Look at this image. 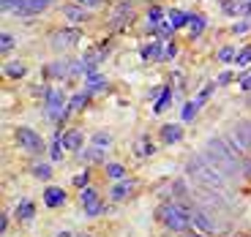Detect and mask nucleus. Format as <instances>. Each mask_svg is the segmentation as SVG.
Masks as SVG:
<instances>
[{
    "mask_svg": "<svg viewBox=\"0 0 251 237\" xmlns=\"http://www.w3.org/2000/svg\"><path fill=\"white\" fill-rule=\"evenodd\" d=\"M202 156L213 164V166H219L224 175H238L240 172V161H238V156H235V147L226 142V139H219V137L207 139Z\"/></svg>",
    "mask_w": 251,
    "mask_h": 237,
    "instance_id": "f257e3e1",
    "label": "nucleus"
},
{
    "mask_svg": "<svg viewBox=\"0 0 251 237\" xmlns=\"http://www.w3.org/2000/svg\"><path fill=\"white\" fill-rule=\"evenodd\" d=\"M186 172H188V177H191V180H197V183H202V186L205 188H216V191H221V188H224V172H221L219 166H213V164L207 161L205 156H194L191 158V161L186 164Z\"/></svg>",
    "mask_w": 251,
    "mask_h": 237,
    "instance_id": "f03ea898",
    "label": "nucleus"
},
{
    "mask_svg": "<svg viewBox=\"0 0 251 237\" xmlns=\"http://www.w3.org/2000/svg\"><path fill=\"white\" fill-rule=\"evenodd\" d=\"M158 218H161L164 226H170L172 232H186L188 226H194V221H191V213H188L183 205H175V202L164 205L161 210H158Z\"/></svg>",
    "mask_w": 251,
    "mask_h": 237,
    "instance_id": "7ed1b4c3",
    "label": "nucleus"
},
{
    "mask_svg": "<svg viewBox=\"0 0 251 237\" xmlns=\"http://www.w3.org/2000/svg\"><path fill=\"white\" fill-rule=\"evenodd\" d=\"M226 142L232 144L238 153L249 150V147H251V123H249V120H240V123L232 128V134L226 137Z\"/></svg>",
    "mask_w": 251,
    "mask_h": 237,
    "instance_id": "20e7f679",
    "label": "nucleus"
},
{
    "mask_svg": "<svg viewBox=\"0 0 251 237\" xmlns=\"http://www.w3.org/2000/svg\"><path fill=\"white\" fill-rule=\"evenodd\" d=\"M76 41H79V30L76 27H66V30H57L50 38V47L52 49H66V47H74Z\"/></svg>",
    "mask_w": 251,
    "mask_h": 237,
    "instance_id": "39448f33",
    "label": "nucleus"
},
{
    "mask_svg": "<svg viewBox=\"0 0 251 237\" xmlns=\"http://www.w3.org/2000/svg\"><path fill=\"white\" fill-rule=\"evenodd\" d=\"M17 142L22 144V147L27 150V153H38V150L44 147V142H41V137H38L33 128H17Z\"/></svg>",
    "mask_w": 251,
    "mask_h": 237,
    "instance_id": "423d86ee",
    "label": "nucleus"
},
{
    "mask_svg": "<svg viewBox=\"0 0 251 237\" xmlns=\"http://www.w3.org/2000/svg\"><path fill=\"white\" fill-rule=\"evenodd\" d=\"M191 221H194V226H197L200 232H205V235H216V232L221 229V226L216 224V221L210 218L205 210H194V213H191Z\"/></svg>",
    "mask_w": 251,
    "mask_h": 237,
    "instance_id": "0eeeda50",
    "label": "nucleus"
},
{
    "mask_svg": "<svg viewBox=\"0 0 251 237\" xmlns=\"http://www.w3.org/2000/svg\"><path fill=\"white\" fill-rule=\"evenodd\" d=\"M82 207H85V213H88V215H99V213H101L99 193H96L93 188H85V191H82Z\"/></svg>",
    "mask_w": 251,
    "mask_h": 237,
    "instance_id": "6e6552de",
    "label": "nucleus"
},
{
    "mask_svg": "<svg viewBox=\"0 0 251 237\" xmlns=\"http://www.w3.org/2000/svg\"><path fill=\"white\" fill-rule=\"evenodd\" d=\"M60 109H63V93L60 90H47V115H50V120H57Z\"/></svg>",
    "mask_w": 251,
    "mask_h": 237,
    "instance_id": "1a4fd4ad",
    "label": "nucleus"
},
{
    "mask_svg": "<svg viewBox=\"0 0 251 237\" xmlns=\"http://www.w3.org/2000/svg\"><path fill=\"white\" fill-rule=\"evenodd\" d=\"M44 202H47V207L63 205V202H66V191H63V188H57V186H50L44 191Z\"/></svg>",
    "mask_w": 251,
    "mask_h": 237,
    "instance_id": "9d476101",
    "label": "nucleus"
},
{
    "mask_svg": "<svg viewBox=\"0 0 251 237\" xmlns=\"http://www.w3.org/2000/svg\"><path fill=\"white\" fill-rule=\"evenodd\" d=\"M47 6H50V0H27L17 14H19V17H33V14H41Z\"/></svg>",
    "mask_w": 251,
    "mask_h": 237,
    "instance_id": "9b49d317",
    "label": "nucleus"
},
{
    "mask_svg": "<svg viewBox=\"0 0 251 237\" xmlns=\"http://www.w3.org/2000/svg\"><path fill=\"white\" fill-rule=\"evenodd\" d=\"M131 191H134V180H126V183L120 180L118 186L112 188V199H115V202H123V199H126V196H128Z\"/></svg>",
    "mask_w": 251,
    "mask_h": 237,
    "instance_id": "f8f14e48",
    "label": "nucleus"
},
{
    "mask_svg": "<svg viewBox=\"0 0 251 237\" xmlns=\"http://www.w3.org/2000/svg\"><path fill=\"white\" fill-rule=\"evenodd\" d=\"M161 137H164V142H167V144H175L177 139H180V125H164Z\"/></svg>",
    "mask_w": 251,
    "mask_h": 237,
    "instance_id": "ddd939ff",
    "label": "nucleus"
},
{
    "mask_svg": "<svg viewBox=\"0 0 251 237\" xmlns=\"http://www.w3.org/2000/svg\"><path fill=\"white\" fill-rule=\"evenodd\" d=\"M197 109H200V101H188V104L183 106V112H180V118L186 120V123H191V120L197 118Z\"/></svg>",
    "mask_w": 251,
    "mask_h": 237,
    "instance_id": "4468645a",
    "label": "nucleus"
},
{
    "mask_svg": "<svg viewBox=\"0 0 251 237\" xmlns=\"http://www.w3.org/2000/svg\"><path fill=\"white\" fill-rule=\"evenodd\" d=\"M82 144V134L79 131H69L66 137H63V147H71V150H76Z\"/></svg>",
    "mask_w": 251,
    "mask_h": 237,
    "instance_id": "2eb2a0df",
    "label": "nucleus"
},
{
    "mask_svg": "<svg viewBox=\"0 0 251 237\" xmlns=\"http://www.w3.org/2000/svg\"><path fill=\"white\" fill-rule=\"evenodd\" d=\"M101 88H107V79L99 76L96 71H93V74H88V90H93V93H96V90H101Z\"/></svg>",
    "mask_w": 251,
    "mask_h": 237,
    "instance_id": "dca6fc26",
    "label": "nucleus"
},
{
    "mask_svg": "<svg viewBox=\"0 0 251 237\" xmlns=\"http://www.w3.org/2000/svg\"><path fill=\"white\" fill-rule=\"evenodd\" d=\"M251 11V6H240L238 0H226L224 3V14H246Z\"/></svg>",
    "mask_w": 251,
    "mask_h": 237,
    "instance_id": "f3484780",
    "label": "nucleus"
},
{
    "mask_svg": "<svg viewBox=\"0 0 251 237\" xmlns=\"http://www.w3.org/2000/svg\"><path fill=\"white\" fill-rule=\"evenodd\" d=\"M188 27H191V36L197 38L202 33V27H205V19L197 17V14H191V17H188Z\"/></svg>",
    "mask_w": 251,
    "mask_h": 237,
    "instance_id": "a211bd4d",
    "label": "nucleus"
},
{
    "mask_svg": "<svg viewBox=\"0 0 251 237\" xmlns=\"http://www.w3.org/2000/svg\"><path fill=\"white\" fill-rule=\"evenodd\" d=\"M63 14H66L71 22H82V19H85V11H82L79 6H66V8H63Z\"/></svg>",
    "mask_w": 251,
    "mask_h": 237,
    "instance_id": "6ab92c4d",
    "label": "nucleus"
},
{
    "mask_svg": "<svg viewBox=\"0 0 251 237\" xmlns=\"http://www.w3.org/2000/svg\"><path fill=\"white\" fill-rule=\"evenodd\" d=\"M107 175L112 177V180H126V169L120 166V164H107Z\"/></svg>",
    "mask_w": 251,
    "mask_h": 237,
    "instance_id": "aec40b11",
    "label": "nucleus"
},
{
    "mask_svg": "<svg viewBox=\"0 0 251 237\" xmlns=\"http://www.w3.org/2000/svg\"><path fill=\"white\" fill-rule=\"evenodd\" d=\"M123 17H131V3H120L118 11H115V17H112V25H118Z\"/></svg>",
    "mask_w": 251,
    "mask_h": 237,
    "instance_id": "412c9836",
    "label": "nucleus"
},
{
    "mask_svg": "<svg viewBox=\"0 0 251 237\" xmlns=\"http://www.w3.org/2000/svg\"><path fill=\"white\" fill-rule=\"evenodd\" d=\"M6 76H14V79L25 76V66H22V63H8V66H6Z\"/></svg>",
    "mask_w": 251,
    "mask_h": 237,
    "instance_id": "4be33fe9",
    "label": "nucleus"
},
{
    "mask_svg": "<svg viewBox=\"0 0 251 237\" xmlns=\"http://www.w3.org/2000/svg\"><path fill=\"white\" fill-rule=\"evenodd\" d=\"M17 215H19V218H25V221H30L33 218V205H30V202H22L19 210H17Z\"/></svg>",
    "mask_w": 251,
    "mask_h": 237,
    "instance_id": "5701e85b",
    "label": "nucleus"
},
{
    "mask_svg": "<svg viewBox=\"0 0 251 237\" xmlns=\"http://www.w3.org/2000/svg\"><path fill=\"white\" fill-rule=\"evenodd\" d=\"M170 22H172V27H183L188 22V17H186V14H180V11H172L170 14Z\"/></svg>",
    "mask_w": 251,
    "mask_h": 237,
    "instance_id": "b1692460",
    "label": "nucleus"
},
{
    "mask_svg": "<svg viewBox=\"0 0 251 237\" xmlns=\"http://www.w3.org/2000/svg\"><path fill=\"white\" fill-rule=\"evenodd\" d=\"M27 0H3V11H19Z\"/></svg>",
    "mask_w": 251,
    "mask_h": 237,
    "instance_id": "393cba45",
    "label": "nucleus"
},
{
    "mask_svg": "<svg viewBox=\"0 0 251 237\" xmlns=\"http://www.w3.org/2000/svg\"><path fill=\"white\" fill-rule=\"evenodd\" d=\"M85 101H88V95H85V93L74 95V98H71V106H69V112H76V109H82V106H85Z\"/></svg>",
    "mask_w": 251,
    "mask_h": 237,
    "instance_id": "a878e982",
    "label": "nucleus"
},
{
    "mask_svg": "<svg viewBox=\"0 0 251 237\" xmlns=\"http://www.w3.org/2000/svg\"><path fill=\"white\" fill-rule=\"evenodd\" d=\"M170 98H172V95H170V90H164V95H161V98L156 101V106H153V115H158V112H161L164 106L170 104Z\"/></svg>",
    "mask_w": 251,
    "mask_h": 237,
    "instance_id": "bb28decb",
    "label": "nucleus"
},
{
    "mask_svg": "<svg viewBox=\"0 0 251 237\" xmlns=\"http://www.w3.org/2000/svg\"><path fill=\"white\" fill-rule=\"evenodd\" d=\"M33 175H36L38 180H47V177H50L52 172H50V166H47V164H38V166L33 169Z\"/></svg>",
    "mask_w": 251,
    "mask_h": 237,
    "instance_id": "cd10ccee",
    "label": "nucleus"
},
{
    "mask_svg": "<svg viewBox=\"0 0 251 237\" xmlns=\"http://www.w3.org/2000/svg\"><path fill=\"white\" fill-rule=\"evenodd\" d=\"M60 153H63V144H60V137H57L55 142H52V156L50 158H52V161H60V158H63Z\"/></svg>",
    "mask_w": 251,
    "mask_h": 237,
    "instance_id": "c85d7f7f",
    "label": "nucleus"
},
{
    "mask_svg": "<svg viewBox=\"0 0 251 237\" xmlns=\"http://www.w3.org/2000/svg\"><path fill=\"white\" fill-rule=\"evenodd\" d=\"M11 47H14V36H11V33H3V38H0V49L8 52Z\"/></svg>",
    "mask_w": 251,
    "mask_h": 237,
    "instance_id": "c756f323",
    "label": "nucleus"
},
{
    "mask_svg": "<svg viewBox=\"0 0 251 237\" xmlns=\"http://www.w3.org/2000/svg\"><path fill=\"white\" fill-rule=\"evenodd\" d=\"M93 142H96V147H109V144H112V137H109V134H99Z\"/></svg>",
    "mask_w": 251,
    "mask_h": 237,
    "instance_id": "7c9ffc66",
    "label": "nucleus"
},
{
    "mask_svg": "<svg viewBox=\"0 0 251 237\" xmlns=\"http://www.w3.org/2000/svg\"><path fill=\"white\" fill-rule=\"evenodd\" d=\"M156 55H158V44H148V47L142 49V57H145V60H148V57H156Z\"/></svg>",
    "mask_w": 251,
    "mask_h": 237,
    "instance_id": "2f4dec72",
    "label": "nucleus"
},
{
    "mask_svg": "<svg viewBox=\"0 0 251 237\" xmlns=\"http://www.w3.org/2000/svg\"><path fill=\"white\" fill-rule=\"evenodd\" d=\"M52 76H66V63H52Z\"/></svg>",
    "mask_w": 251,
    "mask_h": 237,
    "instance_id": "473e14b6",
    "label": "nucleus"
},
{
    "mask_svg": "<svg viewBox=\"0 0 251 237\" xmlns=\"http://www.w3.org/2000/svg\"><path fill=\"white\" fill-rule=\"evenodd\" d=\"M249 63H251V47H249V49H243V52L238 55V66H249Z\"/></svg>",
    "mask_w": 251,
    "mask_h": 237,
    "instance_id": "72a5a7b5",
    "label": "nucleus"
},
{
    "mask_svg": "<svg viewBox=\"0 0 251 237\" xmlns=\"http://www.w3.org/2000/svg\"><path fill=\"white\" fill-rule=\"evenodd\" d=\"M137 153L145 158V156H151V153H153V147H151V144H145V142H139L137 144Z\"/></svg>",
    "mask_w": 251,
    "mask_h": 237,
    "instance_id": "f704fd0d",
    "label": "nucleus"
},
{
    "mask_svg": "<svg viewBox=\"0 0 251 237\" xmlns=\"http://www.w3.org/2000/svg\"><path fill=\"white\" fill-rule=\"evenodd\" d=\"M213 90H216V85H205V90L200 93V98H197V101H200V104H202V101H207V95L213 93Z\"/></svg>",
    "mask_w": 251,
    "mask_h": 237,
    "instance_id": "c9c22d12",
    "label": "nucleus"
},
{
    "mask_svg": "<svg viewBox=\"0 0 251 237\" xmlns=\"http://www.w3.org/2000/svg\"><path fill=\"white\" fill-rule=\"evenodd\" d=\"M74 186H79V188H85V186H88V172H82V175H76V177H74Z\"/></svg>",
    "mask_w": 251,
    "mask_h": 237,
    "instance_id": "e433bc0d",
    "label": "nucleus"
},
{
    "mask_svg": "<svg viewBox=\"0 0 251 237\" xmlns=\"http://www.w3.org/2000/svg\"><path fill=\"white\" fill-rule=\"evenodd\" d=\"M246 30H251V19H246L243 25H235V33H246Z\"/></svg>",
    "mask_w": 251,
    "mask_h": 237,
    "instance_id": "4c0bfd02",
    "label": "nucleus"
},
{
    "mask_svg": "<svg viewBox=\"0 0 251 237\" xmlns=\"http://www.w3.org/2000/svg\"><path fill=\"white\" fill-rule=\"evenodd\" d=\"M232 55H235L232 49H221V52H219V57H221V60H232Z\"/></svg>",
    "mask_w": 251,
    "mask_h": 237,
    "instance_id": "58836bf2",
    "label": "nucleus"
},
{
    "mask_svg": "<svg viewBox=\"0 0 251 237\" xmlns=\"http://www.w3.org/2000/svg\"><path fill=\"white\" fill-rule=\"evenodd\" d=\"M158 19H161V8H153V11H151V22L156 25Z\"/></svg>",
    "mask_w": 251,
    "mask_h": 237,
    "instance_id": "ea45409f",
    "label": "nucleus"
},
{
    "mask_svg": "<svg viewBox=\"0 0 251 237\" xmlns=\"http://www.w3.org/2000/svg\"><path fill=\"white\" fill-rule=\"evenodd\" d=\"M240 88H243V90H251V74L243 79V85H240Z\"/></svg>",
    "mask_w": 251,
    "mask_h": 237,
    "instance_id": "a19ab883",
    "label": "nucleus"
},
{
    "mask_svg": "<svg viewBox=\"0 0 251 237\" xmlns=\"http://www.w3.org/2000/svg\"><path fill=\"white\" fill-rule=\"evenodd\" d=\"M79 3H88V6H99L101 0H79Z\"/></svg>",
    "mask_w": 251,
    "mask_h": 237,
    "instance_id": "79ce46f5",
    "label": "nucleus"
},
{
    "mask_svg": "<svg viewBox=\"0 0 251 237\" xmlns=\"http://www.w3.org/2000/svg\"><path fill=\"white\" fill-rule=\"evenodd\" d=\"M186 237H200V235H186Z\"/></svg>",
    "mask_w": 251,
    "mask_h": 237,
    "instance_id": "37998d69",
    "label": "nucleus"
},
{
    "mask_svg": "<svg viewBox=\"0 0 251 237\" xmlns=\"http://www.w3.org/2000/svg\"><path fill=\"white\" fill-rule=\"evenodd\" d=\"M249 6H251V3H249Z\"/></svg>",
    "mask_w": 251,
    "mask_h": 237,
    "instance_id": "c03bdc74",
    "label": "nucleus"
},
{
    "mask_svg": "<svg viewBox=\"0 0 251 237\" xmlns=\"http://www.w3.org/2000/svg\"><path fill=\"white\" fill-rule=\"evenodd\" d=\"M85 237H88V235H85Z\"/></svg>",
    "mask_w": 251,
    "mask_h": 237,
    "instance_id": "a18cd8bd",
    "label": "nucleus"
}]
</instances>
